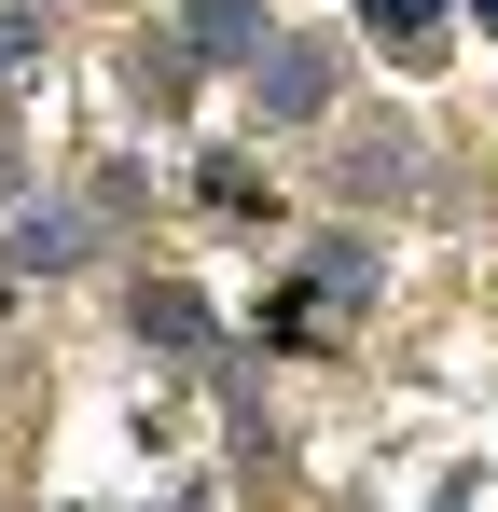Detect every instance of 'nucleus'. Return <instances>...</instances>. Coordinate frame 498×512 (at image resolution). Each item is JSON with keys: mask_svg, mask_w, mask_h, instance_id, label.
<instances>
[{"mask_svg": "<svg viewBox=\"0 0 498 512\" xmlns=\"http://www.w3.org/2000/svg\"><path fill=\"white\" fill-rule=\"evenodd\" d=\"M319 97H332V56H319V42H291V56L263 70V111H277V125H305Z\"/></svg>", "mask_w": 498, "mask_h": 512, "instance_id": "nucleus-1", "label": "nucleus"}, {"mask_svg": "<svg viewBox=\"0 0 498 512\" xmlns=\"http://www.w3.org/2000/svg\"><path fill=\"white\" fill-rule=\"evenodd\" d=\"M388 28V56H443V0H360Z\"/></svg>", "mask_w": 498, "mask_h": 512, "instance_id": "nucleus-2", "label": "nucleus"}, {"mask_svg": "<svg viewBox=\"0 0 498 512\" xmlns=\"http://www.w3.org/2000/svg\"><path fill=\"white\" fill-rule=\"evenodd\" d=\"M471 14H485V28H498V0H471Z\"/></svg>", "mask_w": 498, "mask_h": 512, "instance_id": "nucleus-3", "label": "nucleus"}]
</instances>
